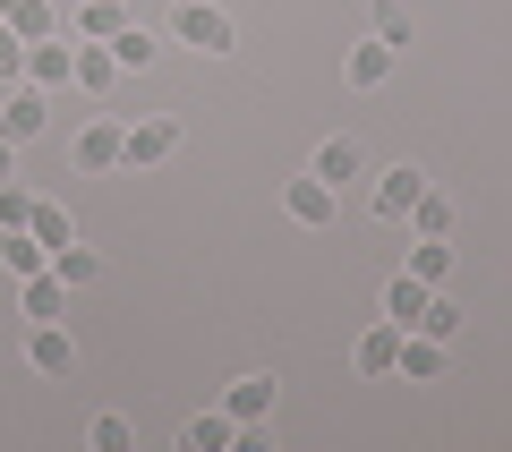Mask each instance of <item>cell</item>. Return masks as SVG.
Listing matches in <instances>:
<instances>
[{
	"instance_id": "cell-7",
	"label": "cell",
	"mask_w": 512,
	"mask_h": 452,
	"mask_svg": "<svg viewBox=\"0 0 512 452\" xmlns=\"http://www.w3.org/2000/svg\"><path fill=\"white\" fill-rule=\"evenodd\" d=\"M69 60H77V35H69V26H60V35H43V43H26V86L60 94V86H69Z\"/></svg>"
},
{
	"instance_id": "cell-20",
	"label": "cell",
	"mask_w": 512,
	"mask_h": 452,
	"mask_svg": "<svg viewBox=\"0 0 512 452\" xmlns=\"http://www.w3.org/2000/svg\"><path fill=\"white\" fill-rule=\"evenodd\" d=\"M231 410H197V418H188V427H180V452H231Z\"/></svg>"
},
{
	"instance_id": "cell-31",
	"label": "cell",
	"mask_w": 512,
	"mask_h": 452,
	"mask_svg": "<svg viewBox=\"0 0 512 452\" xmlns=\"http://www.w3.org/2000/svg\"><path fill=\"white\" fill-rule=\"evenodd\" d=\"M9 180H18V145L0 137V188H9Z\"/></svg>"
},
{
	"instance_id": "cell-17",
	"label": "cell",
	"mask_w": 512,
	"mask_h": 452,
	"mask_svg": "<svg viewBox=\"0 0 512 452\" xmlns=\"http://www.w3.org/2000/svg\"><path fill=\"white\" fill-rule=\"evenodd\" d=\"M0 26H18L26 43H43V35H60V26H69V18H60L52 0H0Z\"/></svg>"
},
{
	"instance_id": "cell-5",
	"label": "cell",
	"mask_w": 512,
	"mask_h": 452,
	"mask_svg": "<svg viewBox=\"0 0 512 452\" xmlns=\"http://www.w3.org/2000/svg\"><path fill=\"white\" fill-rule=\"evenodd\" d=\"M274 401H282L274 367H248V376H231V393H222V410H231V427H256V418H274Z\"/></svg>"
},
{
	"instance_id": "cell-9",
	"label": "cell",
	"mask_w": 512,
	"mask_h": 452,
	"mask_svg": "<svg viewBox=\"0 0 512 452\" xmlns=\"http://www.w3.org/2000/svg\"><path fill=\"white\" fill-rule=\"evenodd\" d=\"M18 316H26V325H60V316H69V282H60L52 265L26 273V282H18Z\"/></svg>"
},
{
	"instance_id": "cell-13",
	"label": "cell",
	"mask_w": 512,
	"mask_h": 452,
	"mask_svg": "<svg viewBox=\"0 0 512 452\" xmlns=\"http://www.w3.org/2000/svg\"><path fill=\"white\" fill-rule=\"evenodd\" d=\"M69 86H77V94H111V86H120V60H111V43H77Z\"/></svg>"
},
{
	"instance_id": "cell-15",
	"label": "cell",
	"mask_w": 512,
	"mask_h": 452,
	"mask_svg": "<svg viewBox=\"0 0 512 452\" xmlns=\"http://www.w3.org/2000/svg\"><path fill=\"white\" fill-rule=\"evenodd\" d=\"M427 299H436V290H427L419 282V273H393V282H384V325H419V316H427Z\"/></svg>"
},
{
	"instance_id": "cell-12",
	"label": "cell",
	"mask_w": 512,
	"mask_h": 452,
	"mask_svg": "<svg viewBox=\"0 0 512 452\" xmlns=\"http://www.w3.org/2000/svg\"><path fill=\"white\" fill-rule=\"evenodd\" d=\"M350 367H359V376H393V367H402V325H367L359 342H350Z\"/></svg>"
},
{
	"instance_id": "cell-16",
	"label": "cell",
	"mask_w": 512,
	"mask_h": 452,
	"mask_svg": "<svg viewBox=\"0 0 512 452\" xmlns=\"http://www.w3.org/2000/svg\"><path fill=\"white\" fill-rule=\"evenodd\" d=\"M316 180H325V188H342V180H359V171H367V154H359V137H325V145H316Z\"/></svg>"
},
{
	"instance_id": "cell-14",
	"label": "cell",
	"mask_w": 512,
	"mask_h": 452,
	"mask_svg": "<svg viewBox=\"0 0 512 452\" xmlns=\"http://www.w3.org/2000/svg\"><path fill=\"white\" fill-rule=\"evenodd\" d=\"M444 359H453V342H427V333H402V367H393V376H402V384H436V376H444Z\"/></svg>"
},
{
	"instance_id": "cell-18",
	"label": "cell",
	"mask_w": 512,
	"mask_h": 452,
	"mask_svg": "<svg viewBox=\"0 0 512 452\" xmlns=\"http://www.w3.org/2000/svg\"><path fill=\"white\" fill-rule=\"evenodd\" d=\"M52 265V248H43L35 231H0V273H9V282H26V273H43Z\"/></svg>"
},
{
	"instance_id": "cell-4",
	"label": "cell",
	"mask_w": 512,
	"mask_h": 452,
	"mask_svg": "<svg viewBox=\"0 0 512 452\" xmlns=\"http://www.w3.org/2000/svg\"><path fill=\"white\" fill-rule=\"evenodd\" d=\"M282 214H291L299 231H325V222L342 214V188H325V180H316V171H299V180L282 188Z\"/></svg>"
},
{
	"instance_id": "cell-23",
	"label": "cell",
	"mask_w": 512,
	"mask_h": 452,
	"mask_svg": "<svg viewBox=\"0 0 512 452\" xmlns=\"http://www.w3.org/2000/svg\"><path fill=\"white\" fill-rule=\"evenodd\" d=\"M410 231H419V239H453V197H444L436 180H427V197L410 205Z\"/></svg>"
},
{
	"instance_id": "cell-2",
	"label": "cell",
	"mask_w": 512,
	"mask_h": 452,
	"mask_svg": "<svg viewBox=\"0 0 512 452\" xmlns=\"http://www.w3.org/2000/svg\"><path fill=\"white\" fill-rule=\"evenodd\" d=\"M43 128H52V94L26 86V77H18V86H0V137L26 145V137H43Z\"/></svg>"
},
{
	"instance_id": "cell-25",
	"label": "cell",
	"mask_w": 512,
	"mask_h": 452,
	"mask_svg": "<svg viewBox=\"0 0 512 452\" xmlns=\"http://www.w3.org/2000/svg\"><path fill=\"white\" fill-rule=\"evenodd\" d=\"M367 35L393 43V52H410V9H402V0H376V9H367Z\"/></svg>"
},
{
	"instance_id": "cell-8",
	"label": "cell",
	"mask_w": 512,
	"mask_h": 452,
	"mask_svg": "<svg viewBox=\"0 0 512 452\" xmlns=\"http://www.w3.org/2000/svg\"><path fill=\"white\" fill-rule=\"evenodd\" d=\"M26 367L35 376H77V333L69 325H26Z\"/></svg>"
},
{
	"instance_id": "cell-29",
	"label": "cell",
	"mask_w": 512,
	"mask_h": 452,
	"mask_svg": "<svg viewBox=\"0 0 512 452\" xmlns=\"http://www.w3.org/2000/svg\"><path fill=\"white\" fill-rule=\"evenodd\" d=\"M26 222H35V188H0V231H26Z\"/></svg>"
},
{
	"instance_id": "cell-30",
	"label": "cell",
	"mask_w": 512,
	"mask_h": 452,
	"mask_svg": "<svg viewBox=\"0 0 512 452\" xmlns=\"http://www.w3.org/2000/svg\"><path fill=\"white\" fill-rule=\"evenodd\" d=\"M18 77H26V35L0 26V86H18Z\"/></svg>"
},
{
	"instance_id": "cell-19",
	"label": "cell",
	"mask_w": 512,
	"mask_h": 452,
	"mask_svg": "<svg viewBox=\"0 0 512 452\" xmlns=\"http://www.w3.org/2000/svg\"><path fill=\"white\" fill-rule=\"evenodd\" d=\"M120 26H128V0H86V9L69 18V35H77V43H111Z\"/></svg>"
},
{
	"instance_id": "cell-1",
	"label": "cell",
	"mask_w": 512,
	"mask_h": 452,
	"mask_svg": "<svg viewBox=\"0 0 512 452\" xmlns=\"http://www.w3.org/2000/svg\"><path fill=\"white\" fill-rule=\"evenodd\" d=\"M171 43H188V52H205V60H222L231 52V18H222L214 0H180V9H171Z\"/></svg>"
},
{
	"instance_id": "cell-6",
	"label": "cell",
	"mask_w": 512,
	"mask_h": 452,
	"mask_svg": "<svg viewBox=\"0 0 512 452\" xmlns=\"http://www.w3.org/2000/svg\"><path fill=\"white\" fill-rule=\"evenodd\" d=\"M419 197H427V171L419 163H393L376 180V197H367V214H376V222H410V205H419Z\"/></svg>"
},
{
	"instance_id": "cell-27",
	"label": "cell",
	"mask_w": 512,
	"mask_h": 452,
	"mask_svg": "<svg viewBox=\"0 0 512 452\" xmlns=\"http://www.w3.org/2000/svg\"><path fill=\"white\" fill-rule=\"evenodd\" d=\"M26 231H35L43 248H69V239H77V222H69V205H43V197H35V222H26Z\"/></svg>"
},
{
	"instance_id": "cell-21",
	"label": "cell",
	"mask_w": 512,
	"mask_h": 452,
	"mask_svg": "<svg viewBox=\"0 0 512 452\" xmlns=\"http://www.w3.org/2000/svg\"><path fill=\"white\" fill-rule=\"evenodd\" d=\"M154 52H163V35H146V26L128 18L120 35H111V60H120V77H137V69H154Z\"/></svg>"
},
{
	"instance_id": "cell-11",
	"label": "cell",
	"mask_w": 512,
	"mask_h": 452,
	"mask_svg": "<svg viewBox=\"0 0 512 452\" xmlns=\"http://www.w3.org/2000/svg\"><path fill=\"white\" fill-rule=\"evenodd\" d=\"M393 60H402V52H393V43L359 35V43H350V52H342V77H350V86H359V94H376L384 77H393Z\"/></svg>"
},
{
	"instance_id": "cell-3",
	"label": "cell",
	"mask_w": 512,
	"mask_h": 452,
	"mask_svg": "<svg viewBox=\"0 0 512 452\" xmlns=\"http://www.w3.org/2000/svg\"><path fill=\"white\" fill-rule=\"evenodd\" d=\"M69 163H77V171H120V163H128V128H120V120H86V128L69 137Z\"/></svg>"
},
{
	"instance_id": "cell-26",
	"label": "cell",
	"mask_w": 512,
	"mask_h": 452,
	"mask_svg": "<svg viewBox=\"0 0 512 452\" xmlns=\"http://www.w3.org/2000/svg\"><path fill=\"white\" fill-rule=\"evenodd\" d=\"M410 333H427V342H461V299H444V290H436V299H427V316H419Z\"/></svg>"
},
{
	"instance_id": "cell-28",
	"label": "cell",
	"mask_w": 512,
	"mask_h": 452,
	"mask_svg": "<svg viewBox=\"0 0 512 452\" xmlns=\"http://www.w3.org/2000/svg\"><path fill=\"white\" fill-rule=\"evenodd\" d=\"M86 444H94V452H128V444H137V427H128L120 410H103V418L86 427Z\"/></svg>"
},
{
	"instance_id": "cell-22",
	"label": "cell",
	"mask_w": 512,
	"mask_h": 452,
	"mask_svg": "<svg viewBox=\"0 0 512 452\" xmlns=\"http://www.w3.org/2000/svg\"><path fill=\"white\" fill-rule=\"evenodd\" d=\"M52 273L69 290H94V282H103V248H77V239H69V248H52Z\"/></svg>"
},
{
	"instance_id": "cell-24",
	"label": "cell",
	"mask_w": 512,
	"mask_h": 452,
	"mask_svg": "<svg viewBox=\"0 0 512 452\" xmlns=\"http://www.w3.org/2000/svg\"><path fill=\"white\" fill-rule=\"evenodd\" d=\"M402 273H419L427 290H444V282H453V239H419V248H410V265H402Z\"/></svg>"
},
{
	"instance_id": "cell-10",
	"label": "cell",
	"mask_w": 512,
	"mask_h": 452,
	"mask_svg": "<svg viewBox=\"0 0 512 452\" xmlns=\"http://www.w3.org/2000/svg\"><path fill=\"white\" fill-rule=\"evenodd\" d=\"M171 154H180V120H163V111H154V120H137V128H128V163H120V171L171 163Z\"/></svg>"
}]
</instances>
